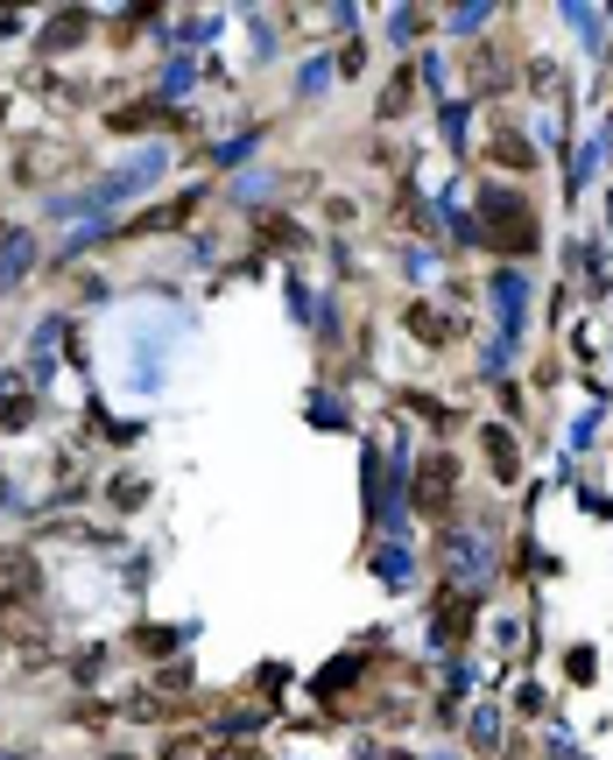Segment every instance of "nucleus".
<instances>
[{
    "instance_id": "obj_1",
    "label": "nucleus",
    "mask_w": 613,
    "mask_h": 760,
    "mask_svg": "<svg viewBox=\"0 0 613 760\" xmlns=\"http://www.w3.org/2000/svg\"><path fill=\"white\" fill-rule=\"evenodd\" d=\"M0 599H36V556H22V549L0 556Z\"/></svg>"
},
{
    "instance_id": "obj_2",
    "label": "nucleus",
    "mask_w": 613,
    "mask_h": 760,
    "mask_svg": "<svg viewBox=\"0 0 613 760\" xmlns=\"http://www.w3.org/2000/svg\"><path fill=\"white\" fill-rule=\"evenodd\" d=\"M0 409H8L0 422H29V387L22 381H0Z\"/></svg>"
}]
</instances>
